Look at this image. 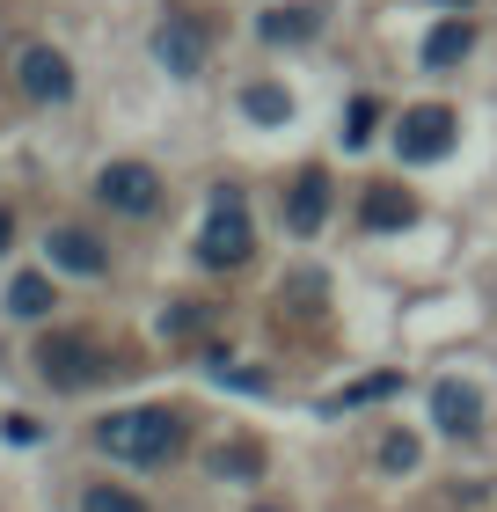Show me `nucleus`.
Returning a JSON list of instances; mask_svg holds the SVG:
<instances>
[{
    "label": "nucleus",
    "mask_w": 497,
    "mask_h": 512,
    "mask_svg": "<svg viewBox=\"0 0 497 512\" xmlns=\"http://www.w3.org/2000/svg\"><path fill=\"white\" fill-rule=\"evenodd\" d=\"M96 447L110 461H169L183 447V417L176 410H161V403H139V410H110L103 425H96Z\"/></svg>",
    "instance_id": "obj_1"
},
{
    "label": "nucleus",
    "mask_w": 497,
    "mask_h": 512,
    "mask_svg": "<svg viewBox=\"0 0 497 512\" xmlns=\"http://www.w3.org/2000/svg\"><path fill=\"white\" fill-rule=\"evenodd\" d=\"M37 374L52 381V388H96L110 374V352L96 337H81V330H52L37 344Z\"/></svg>",
    "instance_id": "obj_2"
},
{
    "label": "nucleus",
    "mask_w": 497,
    "mask_h": 512,
    "mask_svg": "<svg viewBox=\"0 0 497 512\" xmlns=\"http://www.w3.org/2000/svg\"><path fill=\"white\" fill-rule=\"evenodd\" d=\"M249 249H256V227H249L242 191H212V220H205V235H198V264L227 271V264H242Z\"/></svg>",
    "instance_id": "obj_3"
},
{
    "label": "nucleus",
    "mask_w": 497,
    "mask_h": 512,
    "mask_svg": "<svg viewBox=\"0 0 497 512\" xmlns=\"http://www.w3.org/2000/svg\"><path fill=\"white\" fill-rule=\"evenodd\" d=\"M454 139H461L454 110H446V103H417V110H402V125H395V154L410 161V169H424V161L454 154Z\"/></svg>",
    "instance_id": "obj_4"
},
{
    "label": "nucleus",
    "mask_w": 497,
    "mask_h": 512,
    "mask_svg": "<svg viewBox=\"0 0 497 512\" xmlns=\"http://www.w3.org/2000/svg\"><path fill=\"white\" fill-rule=\"evenodd\" d=\"M205 52H212V30L198 15H169L154 30V59H161V74H176V81H198L205 74Z\"/></svg>",
    "instance_id": "obj_5"
},
{
    "label": "nucleus",
    "mask_w": 497,
    "mask_h": 512,
    "mask_svg": "<svg viewBox=\"0 0 497 512\" xmlns=\"http://www.w3.org/2000/svg\"><path fill=\"white\" fill-rule=\"evenodd\" d=\"M96 198L110 205V213H132V220H147L154 205H161V176L147 169V161H110V169L96 176Z\"/></svg>",
    "instance_id": "obj_6"
},
{
    "label": "nucleus",
    "mask_w": 497,
    "mask_h": 512,
    "mask_svg": "<svg viewBox=\"0 0 497 512\" xmlns=\"http://www.w3.org/2000/svg\"><path fill=\"white\" fill-rule=\"evenodd\" d=\"M15 81H22L30 103H66L74 96V66H66V52H52V44H22Z\"/></svg>",
    "instance_id": "obj_7"
},
{
    "label": "nucleus",
    "mask_w": 497,
    "mask_h": 512,
    "mask_svg": "<svg viewBox=\"0 0 497 512\" xmlns=\"http://www.w3.org/2000/svg\"><path fill=\"white\" fill-rule=\"evenodd\" d=\"M432 425L454 432V439H468V432L483 425V388L476 381H432Z\"/></svg>",
    "instance_id": "obj_8"
},
{
    "label": "nucleus",
    "mask_w": 497,
    "mask_h": 512,
    "mask_svg": "<svg viewBox=\"0 0 497 512\" xmlns=\"http://www.w3.org/2000/svg\"><path fill=\"white\" fill-rule=\"evenodd\" d=\"M44 249H52V271H66V278H103L110 271V249L88 235V227H59Z\"/></svg>",
    "instance_id": "obj_9"
},
{
    "label": "nucleus",
    "mask_w": 497,
    "mask_h": 512,
    "mask_svg": "<svg viewBox=\"0 0 497 512\" xmlns=\"http://www.w3.org/2000/svg\"><path fill=\"white\" fill-rule=\"evenodd\" d=\"M256 37H264V44H307V37H322V8H315V0L264 8V15H256Z\"/></svg>",
    "instance_id": "obj_10"
},
{
    "label": "nucleus",
    "mask_w": 497,
    "mask_h": 512,
    "mask_svg": "<svg viewBox=\"0 0 497 512\" xmlns=\"http://www.w3.org/2000/svg\"><path fill=\"white\" fill-rule=\"evenodd\" d=\"M322 220H329V176L307 169L293 191H286V227H293V235H315Z\"/></svg>",
    "instance_id": "obj_11"
},
{
    "label": "nucleus",
    "mask_w": 497,
    "mask_h": 512,
    "mask_svg": "<svg viewBox=\"0 0 497 512\" xmlns=\"http://www.w3.org/2000/svg\"><path fill=\"white\" fill-rule=\"evenodd\" d=\"M468 52H476V22H461V15H446L432 37H424V66H461Z\"/></svg>",
    "instance_id": "obj_12"
},
{
    "label": "nucleus",
    "mask_w": 497,
    "mask_h": 512,
    "mask_svg": "<svg viewBox=\"0 0 497 512\" xmlns=\"http://www.w3.org/2000/svg\"><path fill=\"white\" fill-rule=\"evenodd\" d=\"M359 213H366V227H410V220H417V198L395 191V183H373Z\"/></svg>",
    "instance_id": "obj_13"
},
{
    "label": "nucleus",
    "mask_w": 497,
    "mask_h": 512,
    "mask_svg": "<svg viewBox=\"0 0 497 512\" xmlns=\"http://www.w3.org/2000/svg\"><path fill=\"white\" fill-rule=\"evenodd\" d=\"M242 110H249L256 125H286V118H293V96H286L278 81H249V88H242Z\"/></svg>",
    "instance_id": "obj_14"
},
{
    "label": "nucleus",
    "mask_w": 497,
    "mask_h": 512,
    "mask_svg": "<svg viewBox=\"0 0 497 512\" xmlns=\"http://www.w3.org/2000/svg\"><path fill=\"white\" fill-rule=\"evenodd\" d=\"M8 315H22V322L52 315V278H44V271H22L15 286H8Z\"/></svg>",
    "instance_id": "obj_15"
},
{
    "label": "nucleus",
    "mask_w": 497,
    "mask_h": 512,
    "mask_svg": "<svg viewBox=\"0 0 497 512\" xmlns=\"http://www.w3.org/2000/svg\"><path fill=\"white\" fill-rule=\"evenodd\" d=\"M212 476H264V447H256V439H234V447L212 454Z\"/></svg>",
    "instance_id": "obj_16"
},
{
    "label": "nucleus",
    "mask_w": 497,
    "mask_h": 512,
    "mask_svg": "<svg viewBox=\"0 0 497 512\" xmlns=\"http://www.w3.org/2000/svg\"><path fill=\"white\" fill-rule=\"evenodd\" d=\"M81 512H147V498L125 491V483H88V491H81Z\"/></svg>",
    "instance_id": "obj_17"
},
{
    "label": "nucleus",
    "mask_w": 497,
    "mask_h": 512,
    "mask_svg": "<svg viewBox=\"0 0 497 512\" xmlns=\"http://www.w3.org/2000/svg\"><path fill=\"white\" fill-rule=\"evenodd\" d=\"M373 125H381V103L373 96H351V118H344V147H366Z\"/></svg>",
    "instance_id": "obj_18"
},
{
    "label": "nucleus",
    "mask_w": 497,
    "mask_h": 512,
    "mask_svg": "<svg viewBox=\"0 0 497 512\" xmlns=\"http://www.w3.org/2000/svg\"><path fill=\"white\" fill-rule=\"evenodd\" d=\"M402 388V374H373V381H359V388H344V395H329V410H351V403H373V395H395Z\"/></svg>",
    "instance_id": "obj_19"
},
{
    "label": "nucleus",
    "mask_w": 497,
    "mask_h": 512,
    "mask_svg": "<svg viewBox=\"0 0 497 512\" xmlns=\"http://www.w3.org/2000/svg\"><path fill=\"white\" fill-rule=\"evenodd\" d=\"M381 469H395V476L417 469V432H388V439H381Z\"/></svg>",
    "instance_id": "obj_20"
},
{
    "label": "nucleus",
    "mask_w": 497,
    "mask_h": 512,
    "mask_svg": "<svg viewBox=\"0 0 497 512\" xmlns=\"http://www.w3.org/2000/svg\"><path fill=\"white\" fill-rule=\"evenodd\" d=\"M183 330H198V308H191V300H183V308H169V315H161V337H183Z\"/></svg>",
    "instance_id": "obj_21"
},
{
    "label": "nucleus",
    "mask_w": 497,
    "mask_h": 512,
    "mask_svg": "<svg viewBox=\"0 0 497 512\" xmlns=\"http://www.w3.org/2000/svg\"><path fill=\"white\" fill-rule=\"evenodd\" d=\"M8 439H15V447H30V439H37V417L15 410V417H8Z\"/></svg>",
    "instance_id": "obj_22"
},
{
    "label": "nucleus",
    "mask_w": 497,
    "mask_h": 512,
    "mask_svg": "<svg viewBox=\"0 0 497 512\" xmlns=\"http://www.w3.org/2000/svg\"><path fill=\"white\" fill-rule=\"evenodd\" d=\"M8 235H15V213H0V249H8Z\"/></svg>",
    "instance_id": "obj_23"
},
{
    "label": "nucleus",
    "mask_w": 497,
    "mask_h": 512,
    "mask_svg": "<svg viewBox=\"0 0 497 512\" xmlns=\"http://www.w3.org/2000/svg\"><path fill=\"white\" fill-rule=\"evenodd\" d=\"M439 8H468V0H439Z\"/></svg>",
    "instance_id": "obj_24"
},
{
    "label": "nucleus",
    "mask_w": 497,
    "mask_h": 512,
    "mask_svg": "<svg viewBox=\"0 0 497 512\" xmlns=\"http://www.w3.org/2000/svg\"><path fill=\"white\" fill-rule=\"evenodd\" d=\"M256 512H286V505H256Z\"/></svg>",
    "instance_id": "obj_25"
}]
</instances>
